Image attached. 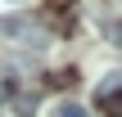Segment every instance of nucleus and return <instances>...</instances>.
Returning a JSON list of instances; mask_svg holds the SVG:
<instances>
[{"instance_id": "obj_1", "label": "nucleus", "mask_w": 122, "mask_h": 117, "mask_svg": "<svg viewBox=\"0 0 122 117\" xmlns=\"http://www.w3.org/2000/svg\"><path fill=\"white\" fill-rule=\"evenodd\" d=\"M100 108H104V117H122V90H104Z\"/></svg>"}, {"instance_id": "obj_4", "label": "nucleus", "mask_w": 122, "mask_h": 117, "mask_svg": "<svg viewBox=\"0 0 122 117\" xmlns=\"http://www.w3.org/2000/svg\"><path fill=\"white\" fill-rule=\"evenodd\" d=\"M109 41H113V45L122 50V23H113V27H109Z\"/></svg>"}, {"instance_id": "obj_6", "label": "nucleus", "mask_w": 122, "mask_h": 117, "mask_svg": "<svg viewBox=\"0 0 122 117\" xmlns=\"http://www.w3.org/2000/svg\"><path fill=\"white\" fill-rule=\"evenodd\" d=\"M9 5H23V0H9Z\"/></svg>"}, {"instance_id": "obj_3", "label": "nucleus", "mask_w": 122, "mask_h": 117, "mask_svg": "<svg viewBox=\"0 0 122 117\" xmlns=\"http://www.w3.org/2000/svg\"><path fill=\"white\" fill-rule=\"evenodd\" d=\"M59 117H86V108H81V104H63V108H59Z\"/></svg>"}, {"instance_id": "obj_2", "label": "nucleus", "mask_w": 122, "mask_h": 117, "mask_svg": "<svg viewBox=\"0 0 122 117\" xmlns=\"http://www.w3.org/2000/svg\"><path fill=\"white\" fill-rule=\"evenodd\" d=\"M14 108H18V117H32V113H36V95H23Z\"/></svg>"}, {"instance_id": "obj_5", "label": "nucleus", "mask_w": 122, "mask_h": 117, "mask_svg": "<svg viewBox=\"0 0 122 117\" xmlns=\"http://www.w3.org/2000/svg\"><path fill=\"white\" fill-rule=\"evenodd\" d=\"M9 95H14V81H0V104H9Z\"/></svg>"}]
</instances>
